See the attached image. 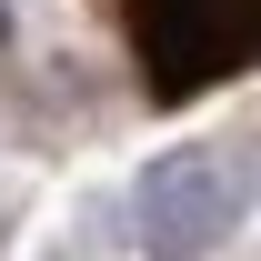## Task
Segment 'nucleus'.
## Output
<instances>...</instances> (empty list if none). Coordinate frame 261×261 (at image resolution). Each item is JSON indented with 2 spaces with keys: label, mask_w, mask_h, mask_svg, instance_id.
I'll use <instances>...</instances> for the list:
<instances>
[{
  "label": "nucleus",
  "mask_w": 261,
  "mask_h": 261,
  "mask_svg": "<svg viewBox=\"0 0 261 261\" xmlns=\"http://www.w3.org/2000/svg\"><path fill=\"white\" fill-rule=\"evenodd\" d=\"M151 100H201L261 61V0H100Z\"/></svg>",
  "instance_id": "nucleus-1"
}]
</instances>
